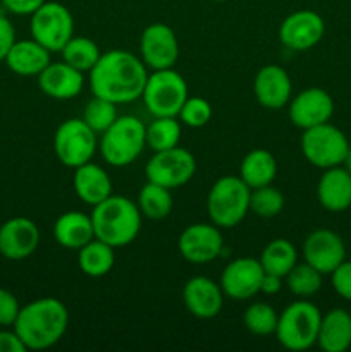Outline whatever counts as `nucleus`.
<instances>
[{
	"label": "nucleus",
	"mask_w": 351,
	"mask_h": 352,
	"mask_svg": "<svg viewBox=\"0 0 351 352\" xmlns=\"http://www.w3.org/2000/svg\"><path fill=\"white\" fill-rule=\"evenodd\" d=\"M148 72L141 58L127 50H110L102 54L89 71V88L93 95L120 105L141 98Z\"/></svg>",
	"instance_id": "nucleus-1"
},
{
	"label": "nucleus",
	"mask_w": 351,
	"mask_h": 352,
	"mask_svg": "<svg viewBox=\"0 0 351 352\" xmlns=\"http://www.w3.org/2000/svg\"><path fill=\"white\" fill-rule=\"evenodd\" d=\"M69 325V311L61 299L40 298L19 309L14 330L26 349L43 351L64 337Z\"/></svg>",
	"instance_id": "nucleus-2"
},
{
	"label": "nucleus",
	"mask_w": 351,
	"mask_h": 352,
	"mask_svg": "<svg viewBox=\"0 0 351 352\" xmlns=\"http://www.w3.org/2000/svg\"><path fill=\"white\" fill-rule=\"evenodd\" d=\"M141 212L126 196H114L93 206L92 222L96 239L112 248H124L133 243L141 229Z\"/></svg>",
	"instance_id": "nucleus-3"
},
{
	"label": "nucleus",
	"mask_w": 351,
	"mask_h": 352,
	"mask_svg": "<svg viewBox=\"0 0 351 352\" xmlns=\"http://www.w3.org/2000/svg\"><path fill=\"white\" fill-rule=\"evenodd\" d=\"M251 189L240 175H224L210 188L206 212L210 220L220 229H233L243 222L250 212Z\"/></svg>",
	"instance_id": "nucleus-4"
},
{
	"label": "nucleus",
	"mask_w": 351,
	"mask_h": 352,
	"mask_svg": "<svg viewBox=\"0 0 351 352\" xmlns=\"http://www.w3.org/2000/svg\"><path fill=\"white\" fill-rule=\"evenodd\" d=\"M147 146V126L134 116H120L102 134L100 153L112 167H127Z\"/></svg>",
	"instance_id": "nucleus-5"
},
{
	"label": "nucleus",
	"mask_w": 351,
	"mask_h": 352,
	"mask_svg": "<svg viewBox=\"0 0 351 352\" xmlns=\"http://www.w3.org/2000/svg\"><path fill=\"white\" fill-rule=\"evenodd\" d=\"M322 313L313 302L299 299L279 315L275 337L288 351H306L317 344Z\"/></svg>",
	"instance_id": "nucleus-6"
},
{
	"label": "nucleus",
	"mask_w": 351,
	"mask_h": 352,
	"mask_svg": "<svg viewBox=\"0 0 351 352\" xmlns=\"http://www.w3.org/2000/svg\"><path fill=\"white\" fill-rule=\"evenodd\" d=\"M188 96V82L171 67L148 76L141 98L153 117H178Z\"/></svg>",
	"instance_id": "nucleus-7"
},
{
	"label": "nucleus",
	"mask_w": 351,
	"mask_h": 352,
	"mask_svg": "<svg viewBox=\"0 0 351 352\" xmlns=\"http://www.w3.org/2000/svg\"><path fill=\"white\" fill-rule=\"evenodd\" d=\"M348 138L339 127L326 122L305 129L301 134V153L313 167L330 168L343 165L348 153Z\"/></svg>",
	"instance_id": "nucleus-8"
},
{
	"label": "nucleus",
	"mask_w": 351,
	"mask_h": 352,
	"mask_svg": "<svg viewBox=\"0 0 351 352\" xmlns=\"http://www.w3.org/2000/svg\"><path fill=\"white\" fill-rule=\"evenodd\" d=\"M30 31L33 40L54 54L61 52L74 36V19L67 7L61 2H45L31 14Z\"/></svg>",
	"instance_id": "nucleus-9"
},
{
	"label": "nucleus",
	"mask_w": 351,
	"mask_h": 352,
	"mask_svg": "<svg viewBox=\"0 0 351 352\" xmlns=\"http://www.w3.org/2000/svg\"><path fill=\"white\" fill-rule=\"evenodd\" d=\"M96 146V133L83 119L64 120L55 131L54 151L58 162L69 168L92 162Z\"/></svg>",
	"instance_id": "nucleus-10"
},
{
	"label": "nucleus",
	"mask_w": 351,
	"mask_h": 352,
	"mask_svg": "<svg viewBox=\"0 0 351 352\" xmlns=\"http://www.w3.org/2000/svg\"><path fill=\"white\" fill-rule=\"evenodd\" d=\"M196 172V160L193 153L181 146L155 151L145 167L147 181L160 184L167 189H178L188 184Z\"/></svg>",
	"instance_id": "nucleus-11"
},
{
	"label": "nucleus",
	"mask_w": 351,
	"mask_h": 352,
	"mask_svg": "<svg viewBox=\"0 0 351 352\" xmlns=\"http://www.w3.org/2000/svg\"><path fill=\"white\" fill-rule=\"evenodd\" d=\"M178 248L186 261L205 265L222 254L224 239L215 223H193L181 232Z\"/></svg>",
	"instance_id": "nucleus-12"
},
{
	"label": "nucleus",
	"mask_w": 351,
	"mask_h": 352,
	"mask_svg": "<svg viewBox=\"0 0 351 352\" xmlns=\"http://www.w3.org/2000/svg\"><path fill=\"white\" fill-rule=\"evenodd\" d=\"M326 33L322 16L313 10L301 9L289 14L279 26V40L292 52H306L315 47Z\"/></svg>",
	"instance_id": "nucleus-13"
},
{
	"label": "nucleus",
	"mask_w": 351,
	"mask_h": 352,
	"mask_svg": "<svg viewBox=\"0 0 351 352\" xmlns=\"http://www.w3.org/2000/svg\"><path fill=\"white\" fill-rule=\"evenodd\" d=\"M141 60L153 71L171 69L179 58V43L174 30L164 23L145 28L140 40Z\"/></svg>",
	"instance_id": "nucleus-14"
},
{
	"label": "nucleus",
	"mask_w": 351,
	"mask_h": 352,
	"mask_svg": "<svg viewBox=\"0 0 351 352\" xmlns=\"http://www.w3.org/2000/svg\"><path fill=\"white\" fill-rule=\"evenodd\" d=\"M264 268L257 258H236L224 268L220 287L227 298L234 301L251 299L260 292Z\"/></svg>",
	"instance_id": "nucleus-15"
},
{
	"label": "nucleus",
	"mask_w": 351,
	"mask_h": 352,
	"mask_svg": "<svg viewBox=\"0 0 351 352\" xmlns=\"http://www.w3.org/2000/svg\"><path fill=\"white\" fill-rule=\"evenodd\" d=\"M303 256L320 274L330 275L346 260V246L334 230L317 229L303 243Z\"/></svg>",
	"instance_id": "nucleus-16"
},
{
	"label": "nucleus",
	"mask_w": 351,
	"mask_h": 352,
	"mask_svg": "<svg viewBox=\"0 0 351 352\" xmlns=\"http://www.w3.org/2000/svg\"><path fill=\"white\" fill-rule=\"evenodd\" d=\"M40 244V230L33 220L14 217L0 226V254L10 261L30 258Z\"/></svg>",
	"instance_id": "nucleus-17"
},
{
	"label": "nucleus",
	"mask_w": 351,
	"mask_h": 352,
	"mask_svg": "<svg viewBox=\"0 0 351 352\" xmlns=\"http://www.w3.org/2000/svg\"><path fill=\"white\" fill-rule=\"evenodd\" d=\"M288 112L291 122L305 131L329 122L334 113V100L326 89L306 88L292 98Z\"/></svg>",
	"instance_id": "nucleus-18"
},
{
	"label": "nucleus",
	"mask_w": 351,
	"mask_h": 352,
	"mask_svg": "<svg viewBox=\"0 0 351 352\" xmlns=\"http://www.w3.org/2000/svg\"><path fill=\"white\" fill-rule=\"evenodd\" d=\"M253 93L264 109L279 110L286 107L292 93V82L288 71L275 64L264 65L255 76Z\"/></svg>",
	"instance_id": "nucleus-19"
},
{
	"label": "nucleus",
	"mask_w": 351,
	"mask_h": 352,
	"mask_svg": "<svg viewBox=\"0 0 351 352\" xmlns=\"http://www.w3.org/2000/svg\"><path fill=\"white\" fill-rule=\"evenodd\" d=\"M186 309L200 320L215 318L224 305V292L217 282L209 277H193L182 289Z\"/></svg>",
	"instance_id": "nucleus-20"
},
{
	"label": "nucleus",
	"mask_w": 351,
	"mask_h": 352,
	"mask_svg": "<svg viewBox=\"0 0 351 352\" xmlns=\"http://www.w3.org/2000/svg\"><path fill=\"white\" fill-rule=\"evenodd\" d=\"M38 86L47 96L54 100L76 98L83 91V72L62 62H50L38 74Z\"/></svg>",
	"instance_id": "nucleus-21"
},
{
	"label": "nucleus",
	"mask_w": 351,
	"mask_h": 352,
	"mask_svg": "<svg viewBox=\"0 0 351 352\" xmlns=\"http://www.w3.org/2000/svg\"><path fill=\"white\" fill-rule=\"evenodd\" d=\"M319 203L329 212H344L351 206V174L344 167L326 168L317 184Z\"/></svg>",
	"instance_id": "nucleus-22"
},
{
	"label": "nucleus",
	"mask_w": 351,
	"mask_h": 352,
	"mask_svg": "<svg viewBox=\"0 0 351 352\" xmlns=\"http://www.w3.org/2000/svg\"><path fill=\"white\" fill-rule=\"evenodd\" d=\"M72 188L81 201L92 206L98 205L112 195V181L109 174L100 165L92 162L74 168Z\"/></svg>",
	"instance_id": "nucleus-23"
},
{
	"label": "nucleus",
	"mask_w": 351,
	"mask_h": 352,
	"mask_svg": "<svg viewBox=\"0 0 351 352\" xmlns=\"http://www.w3.org/2000/svg\"><path fill=\"white\" fill-rule=\"evenodd\" d=\"M50 50L36 40L16 41L6 57V64L17 76H38L50 64Z\"/></svg>",
	"instance_id": "nucleus-24"
},
{
	"label": "nucleus",
	"mask_w": 351,
	"mask_h": 352,
	"mask_svg": "<svg viewBox=\"0 0 351 352\" xmlns=\"http://www.w3.org/2000/svg\"><path fill=\"white\" fill-rule=\"evenodd\" d=\"M317 344L326 352H344L351 347V315L334 308L322 316Z\"/></svg>",
	"instance_id": "nucleus-25"
},
{
	"label": "nucleus",
	"mask_w": 351,
	"mask_h": 352,
	"mask_svg": "<svg viewBox=\"0 0 351 352\" xmlns=\"http://www.w3.org/2000/svg\"><path fill=\"white\" fill-rule=\"evenodd\" d=\"M55 241L65 250H81L85 244L95 239L92 215L83 212H65L55 220Z\"/></svg>",
	"instance_id": "nucleus-26"
},
{
	"label": "nucleus",
	"mask_w": 351,
	"mask_h": 352,
	"mask_svg": "<svg viewBox=\"0 0 351 352\" xmlns=\"http://www.w3.org/2000/svg\"><path fill=\"white\" fill-rule=\"evenodd\" d=\"M275 175H277V162L268 150L258 148V150L250 151L241 160L240 177L250 189L272 184Z\"/></svg>",
	"instance_id": "nucleus-27"
},
{
	"label": "nucleus",
	"mask_w": 351,
	"mask_h": 352,
	"mask_svg": "<svg viewBox=\"0 0 351 352\" xmlns=\"http://www.w3.org/2000/svg\"><path fill=\"white\" fill-rule=\"evenodd\" d=\"M116 248L109 246L107 243L100 239H92L88 244L79 250L78 263L79 268L85 275L92 278L105 277L110 270H112L114 263H116V254H114Z\"/></svg>",
	"instance_id": "nucleus-28"
},
{
	"label": "nucleus",
	"mask_w": 351,
	"mask_h": 352,
	"mask_svg": "<svg viewBox=\"0 0 351 352\" xmlns=\"http://www.w3.org/2000/svg\"><path fill=\"white\" fill-rule=\"evenodd\" d=\"M258 261L265 274L284 278L291 272V268L298 263V251L291 241L274 239L264 248Z\"/></svg>",
	"instance_id": "nucleus-29"
},
{
	"label": "nucleus",
	"mask_w": 351,
	"mask_h": 352,
	"mask_svg": "<svg viewBox=\"0 0 351 352\" xmlns=\"http://www.w3.org/2000/svg\"><path fill=\"white\" fill-rule=\"evenodd\" d=\"M138 208H140L141 215L150 220L167 219L174 208L171 189L147 181V184L140 189V195H138Z\"/></svg>",
	"instance_id": "nucleus-30"
},
{
	"label": "nucleus",
	"mask_w": 351,
	"mask_h": 352,
	"mask_svg": "<svg viewBox=\"0 0 351 352\" xmlns=\"http://www.w3.org/2000/svg\"><path fill=\"white\" fill-rule=\"evenodd\" d=\"M65 64L81 72H89L102 57L98 45L86 36H72L61 50Z\"/></svg>",
	"instance_id": "nucleus-31"
},
{
	"label": "nucleus",
	"mask_w": 351,
	"mask_h": 352,
	"mask_svg": "<svg viewBox=\"0 0 351 352\" xmlns=\"http://www.w3.org/2000/svg\"><path fill=\"white\" fill-rule=\"evenodd\" d=\"M181 140V124L176 117H155L147 126V146L153 151H164L174 148Z\"/></svg>",
	"instance_id": "nucleus-32"
},
{
	"label": "nucleus",
	"mask_w": 351,
	"mask_h": 352,
	"mask_svg": "<svg viewBox=\"0 0 351 352\" xmlns=\"http://www.w3.org/2000/svg\"><path fill=\"white\" fill-rule=\"evenodd\" d=\"M322 277L323 274L305 261V263H296L284 278L292 294L298 298H310L320 291Z\"/></svg>",
	"instance_id": "nucleus-33"
},
{
	"label": "nucleus",
	"mask_w": 351,
	"mask_h": 352,
	"mask_svg": "<svg viewBox=\"0 0 351 352\" xmlns=\"http://www.w3.org/2000/svg\"><path fill=\"white\" fill-rule=\"evenodd\" d=\"M117 105L109 102V100L102 98V96H95L86 103L85 110H83V120L88 124L93 129V133L103 134L117 119Z\"/></svg>",
	"instance_id": "nucleus-34"
},
{
	"label": "nucleus",
	"mask_w": 351,
	"mask_h": 352,
	"mask_svg": "<svg viewBox=\"0 0 351 352\" xmlns=\"http://www.w3.org/2000/svg\"><path fill=\"white\" fill-rule=\"evenodd\" d=\"M277 320L279 315L267 302H255V305L248 306L243 315V323L248 332L262 337L270 336V333L275 332Z\"/></svg>",
	"instance_id": "nucleus-35"
},
{
	"label": "nucleus",
	"mask_w": 351,
	"mask_h": 352,
	"mask_svg": "<svg viewBox=\"0 0 351 352\" xmlns=\"http://www.w3.org/2000/svg\"><path fill=\"white\" fill-rule=\"evenodd\" d=\"M284 208V195L272 184L251 189L250 210L262 219H274Z\"/></svg>",
	"instance_id": "nucleus-36"
},
{
	"label": "nucleus",
	"mask_w": 351,
	"mask_h": 352,
	"mask_svg": "<svg viewBox=\"0 0 351 352\" xmlns=\"http://www.w3.org/2000/svg\"><path fill=\"white\" fill-rule=\"evenodd\" d=\"M212 105L209 103V100L202 98V96H188V100L184 102V105L179 110V119L182 124L189 127H198L206 126L212 119Z\"/></svg>",
	"instance_id": "nucleus-37"
},
{
	"label": "nucleus",
	"mask_w": 351,
	"mask_h": 352,
	"mask_svg": "<svg viewBox=\"0 0 351 352\" xmlns=\"http://www.w3.org/2000/svg\"><path fill=\"white\" fill-rule=\"evenodd\" d=\"M19 302L17 298L7 289L0 287V327H10L19 315Z\"/></svg>",
	"instance_id": "nucleus-38"
},
{
	"label": "nucleus",
	"mask_w": 351,
	"mask_h": 352,
	"mask_svg": "<svg viewBox=\"0 0 351 352\" xmlns=\"http://www.w3.org/2000/svg\"><path fill=\"white\" fill-rule=\"evenodd\" d=\"M332 287L337 294L346 301H351V261L344 260L336 270L330 274Z\"/></svg>",
	"instance_id": "nucleus-39"
},
{
	"label": "nucleus",
	"mask_w": 351,
	"mask_h": 352,
	"mask_svg": "<svg viewBox=\"0 0 351 352\" xmlns=\"http://www.w3.org/2000/svg\"><path fill=\"white\" fill-rule=\"evenodd\" d=\"M16 43V30L3 14H0V62L6 60L7 54Z\"/></svg>",
	"instance_id": "nucleus-40"
},
{
	"label": "nucleus",
	"mask_w": 351,
	"mask_h": 352,
	"mask_svg": "<svg viewBox=\"0 0 351 352\" xmlns=\"http://www.w3.org/2000/svg\"><path fill=\"white\" fill-rule=\"evenodd\" d=\"M47 0H2V6L16 16H31Z\"/></svg>",
	"instance_id": "nucleus-41"
},
{
	"label": "nucleus",
	"mask_w": 351,
	"mask_h": 352,
	"mask_svg": "<svg viewBox=\"0 0 351 352\" xmlns=\"http://www.w3.org/2000/svg\"><path fill=\"white\" fill-rule=\"evenodd\" d=\"M28 351L16 330H2L0 332V352H24Z\"/></svg>",
	"instance_id": "nucleus-42"
},
{
	"label": "nucleus",
	"mask_w": 351,
	"mask_h": 352,
	"mask_svg": "<svg viewBox=\"0 0 351 352\" xmlns=\"http://www.w3.org/2000/svg\"><path fill=\"white\" fill-rule=\"evenodd\" d=\"M281 289H282V277H277V275H272V274H264L260 292H264V294H268V296H274L277 294Z\"/></svg>",
	"instance_id": "nucleus-43"
},
{
	"label": "nucleus",
	"mask_w": 351,
	"mask_h": 352,
	"mask_svg": "<svg viewBox=\"0 0 351 352\" xmlns=\"http://www.w3.org/2000/svg\"><path fill=\"white\" fill-rule=\"evenodd\" d=\"M343 167L346 168V170L350 172V174H351V144H350V148H348V153H346V157H344Z\"/></svg>",
	"instance_id": "nucleus-44"
},
{
	"label": "nucleus",
	"mask_w": 351,
	"mask_h": 352,
	"mask_svg": "<svg viewBox=\"0 0 351 352\" xmlns=\"http://www.w3.org/2000/svg\"><path fill=\"white\" fill-rule=\"evenodd\" d=\"M212 2H227V0H212Z\"/></svg>",
	"instance_id": "nucleus-45"
}]
</instances>
